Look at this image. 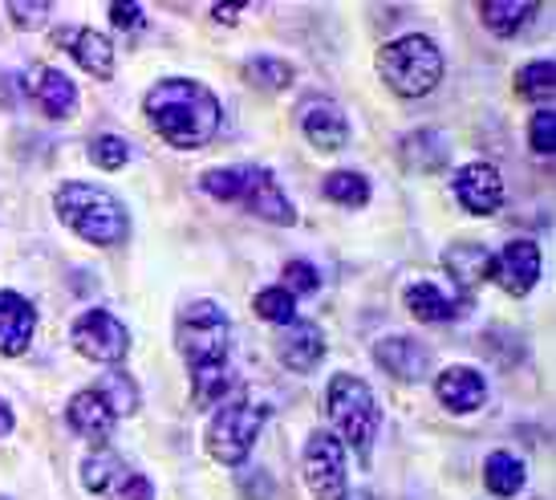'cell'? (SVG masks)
I'll return each instance as SVG.
<instances>
[{
  "label": "cell",
  "mask_w": 556,
  "mask_h": 500,
  "mask_svg": "<svg viewBox=\"0 0 556 500\" xmlns=\"http://www.w3.org/2000/svg\"><path fill=\"white\" fill-rule=\"evenodd\" d=\"M9 432H13V407L0 399V439L9 436Z\"/></svg>",
  "instance_id": "8d00e7d4"
},
{
  "label": "cell",
  "mask_w": 556,
  "mask_h": 500,
  "mask_svg": "<svg viewBox=\"0 0 556 500\" xmlns=\"http://www.w3.org/2000/svg\"><path fill=\"white\" fill-rule=\"evenodd\" d=\"M553 90H556V65L553 62H528L516 78V95L528 98V102H548L553 107Z\"/></svg>",
  "instance_id": "83f0119b"
},
{
  "label": "cell",
  "mask_w": 556,
  "mask_h": 500,
  "mask_svg": "<svg viewBox=\"0 0 556 500\" xmlns=\"http://www.w3.org/2000/svg\"><path fill=\"white\" fill-rule=\"evenodd\" d=\"M528 142H532L536 155L553 159V151H556V110L553 107H541L536 114H532V123H528Z\"/></svg>",
  "instance_id": "4dcf8cb0"
},
{
  "label": "cell",
  "mask_w": 556,
  "mask_h": 500,
  "mask_svg": "<svg viewBox=\"0 0 556 500\" xmlns=\"http://www.w3.org/2000/svg\"><path fill=\"white\" fill-rule=\"evenodd\" d=\"M236 200L244 203L248 212H256L261 220H268V224H280V228L296 224L293 200L280 191L277 175L268 172V167H244V184H240V196H236Z\"/></svg>",
  "instance_id": "9c48e42d"
},
{
  "label": "cell",
  "mask_w": 556,
  "mask_h": 500,
  "mask_svg": "<svg viewBox=\"0 0 556 500\" xmlns=\"http://www.w3.org/2000/svg\"><path fill=\"white\" fill-rule=\"evenodd\" d=\"M525 480H528V468L520 455L492 452L483 460V485H488L492 497H516V492L525 488Z\"/></svg>",
  "instance_id": "44dd1931"
},
{
  "label": "cell",
  "mask_w": 556,
  "mask_h": 500,
  "mask_svg": "<svg viewBox=\"0 0 556 500\" xmlns=\"http://www.w3.org/2000/svg\"><path fill=\"white\" fill-rule=\"evenodd\" d=\"M483 25L495 33V37H511V33L528 25L532 16H536V0H492V4H483Z\"/></svg>",
  "instance_id": "484cf974"
},
{
  "label": "cell",
  "mask_w": 556,
  "mask_h": 500,
  "mask_svg": "<svg viewBox=\"0 0 556 500\" xmlns=\"http://www.w3.org/2000/svg\"><path fill=\"white\" fill-rule=\"evenodd\" d=\"M325 411L333 423V436L350 443L362 455V464H370V443L378 436V399H374L370 383L350 371L333 375L325 387Z\"/></svg>",
  "instance_id": "277c9868"
},
{
  "label": "cell",
  "mask_w": 556,
  "mask_h": 500,
  "mask_svg": "<svg viewBox=\"0 0 556 500\" xmlns=\"http://www.w3.org/2000/svg\"><path fill=\"white\" fill-rule=\"evenodd\" d=\"M53 13L49 0H9V16H13L16 29H41Z\"/></svg>",
  "instance_id": "d6a6232c"
},
{
  "label": "cell",
  "mask_w": 556,
  "mask_h": 500,
  "mask_svg": "<svg viewBox=\"0 0 556 500\" xmlns=\"http://www.w3.org/2000/svg\"><path fill=\"white\" fill-rule=\"evenodd\" d=\"M378 70L399 98H422L443 82V53L422 33H402L378 49Z\"/></svg>",
  "instance_id": "5b68a950"
},
{
  "label": "cell",
  "mask_w": 556,
  "mask_h": 500,
  "mask_svg": "<svg viewBox=\"0 0 556 500\" xmlns=\"http://www.w3.org/2000/svg\"><path fill=\"white\" fill-rule=\"evenodd\" d=\"M341 500H378V497H374L370 488H354V492H345Z\"/></svg>",
  "instance_id": "74e56055"
},
{
  "label": "cell",
  "mask_w": 556,
  "mask_h": 500,
  "mask_svg": "<svg viewBox=\"0 0 556 500\" xmlns=\"http://www.w3.org/2000/svg\"><path fill=\"white\" fill-rule=\"evenodd\" d=\"M492 277L504 285V293H511V298L532 293V285L541 282V249L532 240H508L495 257Z\"/></svg>",
  "instance_id": "4fadbf2b"
},
{
  "label": "cell",
  "mask_w": 556,
  "mask_h": 500,
  "mask_svg": "<svg viewBox=\"0 0 556 500\" xmlns=\"http://www.w3.org/2000/svg\"><path fill=\"white\" fill-rule=\"evenodd\" d=\"M53 46L70 49L78 65L86 74L106 82L114 74V41H110L106 33L90 29V25H58L53 29Z\"/></svg>",
  "instance_id": "30bf717a"
},
{
  "label": "cell",
  "mask_w": 556,
  "mask_h": 500,
  "mask_svg": "<svg viewBox=\"0 0 556 500\" xmlns=\"http://www.w3.org/2000/svg\"><path fill=\"white\" fill-rule=\"evenodd\" d=\"M455 200L464 203L471 216H492L504 203V179L492 163H464L455 172Z\"/></svg>",
  "instance_id": "8fae6325"
},
{
  "label": "cell",
  "mask_w": 556,
  "mask_h": 500,
  "mask_svg": "<svg viewBox=\"0 0 556 500\" xmlns=\"http://www.w3.org/2000/svg\"><path fill=\"white\" fill-rule=\"evenodd\" d=\"M321 191L325 200L341 203V208H362V203L370 200V179L362 172H329Z\"/></svg>",
  "instance_id": "4316f807"
},
{
  "label": "cell",
  "mask_w": 556,
  "mask_h": 500,
  "mask_svg": "<svg viewBox=\"0 0 556 500\" xmlns=\"http://www.w3.org/2000/svg\"><path fill=\"white\" fill-rule=\"evenodd\" d=\"M118 492H123V500H155V488H151V480H147V476H135V472L126 476V485L118 488Z\"/></svg>",
  "instance_id": "d590c367"
},
{
  "label": "cell",
  "mask_w": 556,
  "mask_h": 500,
  "mask_svg": "<svg viewBox=\"0 0 556 500\" xmlns=\"http://www.w3.org/2000/svg\"><path fill=\"white\" fill-rule=\"evenodd\" d=\"M406 310L415 313L418 322H451V317L459 313V305H455L439 285L418 282L406 289Z\"/></svg>",
  "instance_id": "603a6c76"
},
{
  "label": "cell",
  "mask_w": 556,
  "mask_h": 500,
  "mask_svg": "<svg viewBox=\"0 0 556 500\" xmlns=\"http://www.w3.org/2000/svg\"><path fill=\"white\" fill-rule=\"evenodd\" d=\"M110 21H114V29H142V4H110Z\"/></svg>",
  "instance_id": "e575fe53"
},
{
  "label": "cell",
  "mask_w": 556,
  "mask_h": 500,
  "mask_svg": "<svg viewBox=\"0 0 556 500\" xmlns=\"http://www.w3.org/2000/svg\"><path fill=\"white\" fill-rule=\"evenodd\" d=\"M25 90L41 102L49 118H70L78 110V86L53 65H37V74H33V82H25Z\"/></svg>",
  "instance_id": "ac0fdd59"
},
{
  "label": "cell",
  "mask_w": 556,
  "mask_h": 500,
  "mask_svg": "<svg viewBox=\"0 0 556 500\" xmlns=\"http://www.w3.org/2000/svg\"><path fill=\"white\" fill-rule=\"evenodd\" d=\"M252 310H256V317H264V322L289 326L296 317V298L289 289H280V285H268V289H261V293L252 298Z\"/></svg>",
  "instance_id": "f1b7e54d"
},
{
  "label": "cell",
  "mask_w": 556,
  "mask_h": 500,
  "mask_svg": "<svg viewBox=\"0 0 556 500\" xmlns=\"http://www.w3.org/2000/svg\"><path fill=\"white\" fill-rule=\"evenodd\" d=\"M402 159L410 167H422V172H439V167H447L451 142L439 130H415V135L402 139Z\"/></svg>",
  "instance_id": "7402d4cb"
},
{
  "label": "cell",
  "mask_w": 556,
  "mask_h": 500,
  "mask_svg": "<svg viewBox=\"0 0 556 500\" xmlns=\"http://www.w3.org/2000/svg\"><path fill=\"white\" fill-rule=\"evenodd\" d=\"M74 350H78L81 359L114 366V362H123L126 350H130V329H126L114 313L90 310L74 322Z\"/></svg>",
  "instance_id": "ba28073f"
},
{
  "label": "cell",
  "mask_w": 556,
  "mask_h": 500,
  "mask_svg": "<svg viewBox=\"0 0 556 500\" xmlns=\"http://www.w3.org/2000/svg\"><path fill=\"white\" fill-rule=\"evenodd\" d=\"M434 395L451 415H471L488 399V378L479 375L476 366H447L434 378Z\"/></svg>",
  "instance_id": "2e32d148"
},
{
  "label": "cell",
  "mask_w": 556,
  "mask_h": 500,
  "mask_svg": "<svg viewBox=\"0 0 556 500\" xmlns=\"http://www.w3.org/2000/svg\"><path fill=\"white\" fill-rule=\"evenodd\" d=\"M443 265L459 282V289H476L479 282H488L495 273V257L483 245H451L443 252Z\"/></svg>",
  "instance_id": "ffe728a7"
},
{
  "label": "cell",
  "mask_w": 556,
  "mask_h": 500,
  "mask_svg": "<svg viewBox=\"0 0 556 500\" xmlns=\"http://www.w3.org/2000/svg\"><path fill=\"white\" fill-rule=\"evenodd\" d=\"M147 118L159 135L179 147V151H195V147H207V142L219 135L224 126V107L219 98L203 86V82L191 78H163L147 90Z\"/></svg>",
  "instance_id": "7a4b0ae2"
},
{
  "label": "cell",
  "mask_w": 556,
  "mask_h": 500,
  "mask_svg": "<svg viewBox=\"0 0 556 500\" xmlns=\"http://www.w3.org/2000/svg\"><path fill=\"white\" fill-rule=\"evenodd\" d=\"M305 485H309L313 500H341L350 492L345 485V448L333 432H313L305 443Z\"/></svg>",
  "instance_id": "52a82bcc"
},
{
  "label": "cell",
  "mask_w": 556,
  "mask_h": 500,
  "mask_svg": "<svg viewBox=\"0 0 556 500\" xmlns=\"http://www.w3.org/2000/svg\"><path fill=\"white\" fill-rule=\"evenodd\" d=\"M248 82H256L264 90H285V86H293V65L285 62V58L261 53V58L248 62Z\"/></svg>",
  "instance_id": "f546056e"
},
{
  "label": "cell",
  "mask_w": 556,
  "mask_h": 500,
  "mask_svg": "<svg viewBox=\"0 0 556 500\" xmlns=\"http://www.w3.org/2000/svg\"><path fill=\"white\" fill-rule=\"evenodd\" d=\"M33 329H37L33 301L13 293V289H0V354L4 359H21L33 342Z\"/></svg>",
  "instance_id": "9a60e30c"
},
{
  "label": "cell",
  "mask_w": 556,
  "mask_h": 500,
  "mask_svg": "<svg viewBox=\"0 0 556 500\" xmlns=\"http://www.w3.org/2000/svg\"><path fill=\"white\" fill-rule=\"evenodd\" d=\"M277 354H280V362H285L289 371H296V375H309L313 366L325 359V334L317 329V322H301V317H293L289 326L280 329Z\"/></svg>",
  "instance_id": "e0dca14e"
},
{
  "label": "cell",
  "mask_w": 556,
  "mask_h": 500,
  "mask_svg": "<svg viewBox=\"0 0 556 500\" xmlns=\"http://www.w3.org/2000/svg\"><path fill=\"white\" fill-rule=\"evenodd\" d=\"M90 159L102 172H118V167H126V159H130V147H126V139H118V135H98V139L90 142Z\"/></svg>",
  "instance_id": "1f68e13d"
},
{
  "label": "cell",
  "mask_w": 556,
  "mask_h": 500,
  "mask_svg": "<svg viewBox=\"0 0 556 500\" xmlns=\"http://www.w3.org/2000/svg\"><path fill=\"white\" fill-rule=\"evenodd\" d=\"M93 391L106 399V407L114 411V420H118V415H135V411H139V403H142L139 383L126 375V371H118V366H110L106 375L93 383Z\"/></svg>",
  "instance_id": "cb8c5ba5"
},
{
  "label": "cell",
  "mask_w": 556,
  "mask_h": 500,
  "mask_svg": "<svg viewBox=\"0 0 556 500\" xmlns=\"http://www.w3.org/2000/svg\"><path fill=\"white\" fill-rule=\"evenodd\" d=\"M126 464H123V455H114V452H93L90 460H81V485L90 488V492H110V488H123L126 485Z\"/></svg>",
  "instance_id": "d4e9b609"
},
{
  "label": "cell",
  "mask_w": 556,
  "mask_h": 500,
  "mask_svg": "<svg viewBox=\"0 0 556 500\" xmlns=\"http://www.w3.org/2000/svg\"><path fill=\"white\" fill-rule=\"evenodd\" d=\"M301 130L317 151H341L350 142V118L333 98H309L301 107Z\"/></svg>",
  "instance_id": "5bb4252c"
},
{
  "label": "cell",
  "mask_w": 556,
  "mask_h": 500,
  "mask_svg": "<svg viewBox=\"0 0 556 500\" xmlns=\"http://www.w3.org/2000/svg\"><path fill=\"white\" fill-rule=\"evenodd\" d=\"M58 216L70 233H78L81 240L90 245H118L130 233V216L126 208L106 188H93V184H81V179H70L58 188Z\"/></svg>",
  "instance_id": "3957f363"
},
{
  "label": "cell",
  "mask_w": 556,
  "mask_h": 500,
  "mask_svg": "<svg viewBox=\"0 0 556 500\" xmlns=\"http://www.w3.org/2000/svg\"><path fill=\"white\" fill-rule=\"evenodd\" d=\"M317 285H321V273H317L309 261H289V265H285V285H280V289H289L293 298L313 293Z\"/></svg>",
  "instance_id": "836d02e7"
},
{
  "label": "cell",
  "mask_w": 556,
  "mask_h": 500,
  "mask_svg": "<svg viewBox=\"0 0 556 500\" xmlns=\"http://www.w3.org/2000/svg\"><path fill=\"white\" fill-rule=\"evenodd\" d=\"M374 359L382 371H390L394 378L402 383H422V378L431 375V346H422L418 338L410 334H394V338H382V342H374Z\"/></svg>",
  "instance_id": "7c38bea8"
},
{
  "label": "cell",
  "mask_w": 556,
  "mask_h": 500,
  "mask_svg": "<svg viewBox=\"0 0 556 500\" xmlns=\"http://www.w3.org/2000/svg\"><path fill=\"white\" fill-rule=\"evenodd\" d=\"M264 420H268V407H256L248 399H232V403L219 407L212 427H207L212 460H219L224 468H240L256 448V439H261Z\"/></svg>",
  "instance_id": "8992f818"
},
{
  "label": "cell",
  "mask_w": 556,
  "mask_h": 500,
  "mask_svg": "<svg viewBox=\"0 0 556 500\" xmlns=\"http://www.w3.org/2000/svg\"><path fill=\"white\" fill-rule=\"evenodd\" d=\"M175 342L184 350L187 371H191V391L195 407H216L224 395L236 387L232 375V322L224 305L212 298H200L184 305L179 326H175Z\"/></svg>",
  "instance_id": "6da1fadb"
},
{
  "label": "cell",
  "mask_w": 556,
  "mask_h": 500,
  "mask_svg": "<svg viewBox=\"0 0 556 500\" xmlns=\"http://www.w3.org/2000/svg\"><path fill=\"white\" fill-rule=\"evenodd\" d=\"M0 500H9V497H0Z\"/></svg>",
  "instance_id": "f35d334b"
},
{
  "label": "cell",
  "mask_w": 556,
  "mask_h": 500,
  "mask_svg": "<svg viewBox=\"0 0 556 500\" xmlns=\"http://www.w3.org/2000/svg\"><path fill=\"white\" fill-rule=\"evenodd\" d=\"M65 423H70L81 439L102 443V439L114 432V411H110L106 399L93 391V387H86V391H78L74 399H70V407H65Z\"/></svg>",
  "instance_id": "d6986e66"
}]
</instances>
